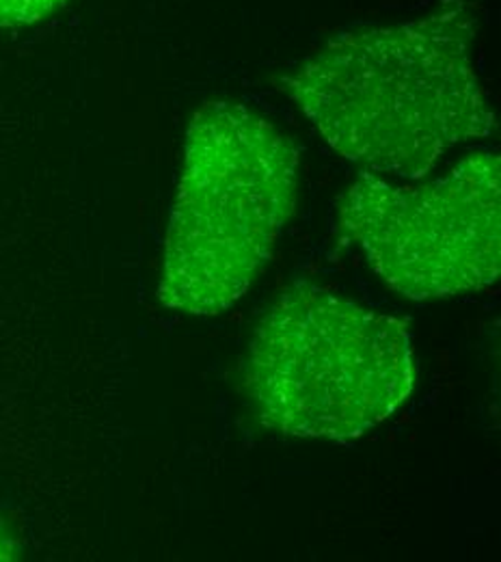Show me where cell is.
Listing matches in <instances>:
<instances>
[{"label": "cell", "instance_id": "obj_1", "mask_svg": "<svg viewBox=\"0 0 501 562\" xmlns=\"http://www.w3.org/2000/svg\"><path fill=\"white\" fill-rule=\"evenodd\" d=\"M476 33L474 0H441L422 20L333 37L282 89L365 173L420 180L498 126L476 76Z\"/></svg>", "mask_w": 501, "mask_h": 562}, {"label": "cell", "instance_id": "obj_2", "mask_svg": "<svg viewBox=\"0 0 501 562\" xmlns=\"http://www.w3.org/2000/svg\"><path fill=\"white\" fill-rule=\"evenodd\" d=\"M296 189L298 151L286 135L240 102H206L186 131L160 303L210 316L242 299L275 251Z\"/></svg>", "mask_w": 501, "mask_h": 562}, {"label": "cell", "instance_id": "obj_3", "mask_svg": "<svg viewBox=\"0 0 501 562\" xmlns=\"http://www.w3.org/2000/svg\"><path fill=\"white\" fill-rule=\"evenodd\" d=\"M413 385L407 323L314 283L273 303L244 361L258 420L294 437H358L396 414Z\"/></svg>", "mask_w": 501, "mask_h": 562}, {"label": "cell", "instance_id": "obj_4", "mask_svg": "<svg viewBox=\"0 0 501 562\" xmlns=\"http://www.w3.org/2000/svg\"><path fill=\"white\" fill-rule=\"evenodd\" d=\"M340 232L407 299H443L500 278L501 160L476 151L426 184L361 173L340 198Z\"/></svg>", "mask_w": 501, "mask_h": 562}, {"label": "cell", "instance_id": "obj_5", "mask_svg": "<svg viewBox=\"0 0 501 562\" xmlns=\"http://www.w3.org/2000/svg\"><path fill=\"white\" fill-rule=\"evenodd\" d=\"M68 0H0V29H18L42 22Z\"/></svg>", "mask_w": 501, "mask_h": 562}, {"label": "cell", "instance_id": "obj_6", "mask_svg": "<svg viewBox=\"0 0 501 562\" xmlns=\"http://www.w3.org/2000/svg\"><path fill=\"white\" fill-rule=\"evenodd\" d=\"M13 552H15L13 541H9V539H0V561H9V559H13Z\"/></svg>", "mask_w": 501, "mask_h": 562}]
</instances>
